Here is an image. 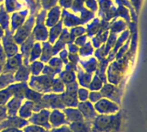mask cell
<instances>
[{"label": "cell", "instance_id": "f1b7e54d", "mask_svg": "<svg viewBox=\"0 0 147 132\" xmlns=\"http://www.w3.org/2000/svg\"><path fill=\"white\" fill-rule=\"evenodd\" d=\"M4 62H5V55H4V52L3 51L2 46H0V71L3 70Z\"/></svg>", "mask_w": 147, "mask_h": 132}, {"label": "cell", "instance_id": "4dcf8cb0", "mask_svg": "<svg viewBox=\"0 0 147 132\" xmlns=\"http://www.w3.org/2000/svg\"><path fill=\"white\" fill-rule=\"evenodd\" d=\"M132 3H133V5L136 8L137 13H139L140 6L141 5V0H132Z\"/></svg>", "mask_w": 147, "mask_h": 132}, {"label": "cell", "instance_id": "83f0119b", "mask_svg": "<svg viewBox=\"0 0 147 132\" xmlns=\"http://www.w3.org/2000/svg\"><path fill=\"white\" fill-rule=\"evenodd\" d=\"M58 0H42V6L45 9L56 5Z\"/></svg>", "mask_w": 147, "mask_h": 132}, {"label": "cell", "instance_id": "836d02e7", "mask_svg": "<svg viewBox=\"0 0 147 132\" xmlns=\"http://www.w3.org/2000/svg\"><path fill=\"white\" fill-rule=\"evenodd\" d=\"M3 34V29H2V28L0 27V37H1V36H2Z\"/></svg>", "mask_w": 147, "mask_h": 132}, {"label": "cell", "instance_id": "e575fe53", "mask_svg": "<svg viewBox=\"0 0 147 132\" xmlns=\"http://www.w3.org/2000/svg\"><path fill=\"white\" fill-rule=\"evenodd\" d=\"M1 130H2V129H1V128H0V131H1Z\"/></svg>", "mask_w": 147, "mask_h": 132}, {"label": "cell", "instance_id": "f546056e", "mask_svg": "<svg viewBox=\"0 0 147 132\" xmlns=\"http://www.w3.org/2000/svg\"><path fill=\"white\" fill-rule=\"evenodd\" d=\"M51 132H73L70 127H67V126H63L61 128H58V129H53L52 130Z\"/></svg>", "mask_w": 147, "mask_h": 132}, {"label": "cell", "instance_id": "d4e9b609", "mask_svg": "<svg viewBox=\"0 0 147 132\" xmlns=\"http://www.w3.org/2000/svg\"><path fill=\"white\" fill-rule=\"evenodd\" d=\"M17 3L16 0H6V7H7V11L6 12H12L16 9H18L16 6Z\"/></svg>", "mask_w": 147, "mask_h": 132}, {"label": "cell", "instance_id": "4fadbf2b", "mask_svg": "<svg viewBox=\"0 0 147 132\" xmlns=\"http://www.w3.org/2000/svg\"><path fill=\"white\" fill-rule=\"evenodd\" d=\"M34 109V102L28 101H26L22 107H20L19 109V115H20V118L25 119H28L31 117L32 115V111Z\"/></svg>", "mask_w": 147, "mask_h": 132}, {"label": "cell", "instance_id": "7c38bea8", "mask_svg": "<svg viewBox=\"0 0 147 132\" xmlns=\"http://www.w3.org/2000/svg\"><path fill=\"white\" fill-rule=\"evenodd\" d=\"M59 15H60V8L59 6L53 7L52 9H50L48 13V16L47 19V25L48 27H53L54 25H56V23L59 19Z\"/></svg>", "mask_w": 147, "mask_h": 132}, {"label": "cell", "instance_id": "7402d4cb", "mask_svg": "<svg viewBox=\"0 0 147 132\" xmlns=\"http://www.w3.org/2000/svg\"><path fill=\"white\" fill-rule=\"evenodd\" d=\"M11 96H12V94L10 93L9 89L8 88V87L4 90L0 91V106L1 105H4L9 101V99Z\"/></svg>", "mask_w": 147, "mask_h": 132}, {"label": "cell", "instance_id": "52a82bcc", "mask_svg": "<svg viewBox=\"0 0 147 132\" xmlns=\"http://www.w3.org/2000/svg\"><path fill=\"white\" fill-rule=\"evenodd\" d=\"M78 107L82 112L83 117L85 118L87 122H92V119H94V118L96 116V113L95 112L92 105H90L89 102H84L78 105Z\"/></svg>", "mask_w": 147, "mask_h": 132}, {"label": "cell", "instance_id": "cb8c5ba5", "mask_svg": "<svg viewBox=\"0 0 147 132\" xmlns=\"http://www.w3.org/2000/svg\"><path fill=\"white\" fill-rule=\"evenodd\" d=\"M31 59H29L30 61H34V58H36L40 53V45L39 43H36L34 47H32V51H31Z\"/></svg>", "mask_w": 147, "mask_h": 132}, {"label": "cell", "instance_id": "6da1fadb", "mask_svg": "<svg viewBox=\"0 0 147 132\" xmlns=\"http://www.w3.org/2000/svg\"><path fill=\"white\" fill-rule=\"evenodd\" d=\"M91 123V132H119L121 127V115L98 116Z\"/></svg>", "mask_w": 147, "mask_h": 132}, {"label": "cell", "instance_id": "277c9868", "mask_svg": "<svg viewBox=\"0 0 147 132\" xmlns=\"http://www.w3.org/2000/svg\"><path fill=\"white\" fill-rule=\"evenodd\" d=\"M34 15H31L28 19L26 23L18 29L16 34L14 37V40L17 43H22V40H26V38L30 35V31L34 26Z\"/></svg>", "mask_w": 147, "mask_h": 132}, {"label": "cell", "instance_id": "7a4b0ae2", "mask_svg": "<svg viewBox=\"0 0 147 132\" xmlns=\"http://www.w3.org/2000/svg\"><path fill=\"white\" fill-rule=\"evenodd\" d=\"M49 114H50V112L48 110L43 109L40 113L31 115V117L29 118V122H31L36 125H39L42 128L50 130L52 128V125L48 122Z\"/></svg>", "mask_w": 147, "mask_h": 132}, {"label": "cell", "instance_id": "8fae6325", "mask_svg": "<svg viewBox=\"0 0 147 132\" xmlns=\"http://www.w3.org/2000/svg\"><path fill=\"white\" fill-rule=\"evenodd\" d=\"M27 14H28V9H25V10H22L21 12L15 13L13 15V16H12V25H11L12 28L10 30L12 33L22 24V22L25 20V16L27 15Z\"/></svg>", "mask_w": 147, "mask_h": 132}, {"label": "cell", "instance_id": "603a6c76", "mask_svg": "<svg viewBox=\"0 0 147 132\" xmlns=\"http://www.w3.org/2000/svg\"><path fill=\"white\" fill-rule=\"evenodd\" d=\"M64 74L61 76V78H62V81L65 83L67 82H71L74 81L75 79V76L73 74L72 71H65V72H63Z\"/></svg>", "mask_w": 147, "mask_h": 132}, {"label": "cell", "instance_id": "30bf717a", "mask_svg": "<svg viewBox=\"0 0 147 132\" xmlns=\"http://www.w3.org/2000/svg\"><path fill=\"white\" fill-rule=\"evenodd\" d=\"M22 99L18 98V97H14L13 99H11L8 104H7V114L8 117H14L16 116L17 111L20 109L21 105H22Z\"/></svg>", "mask_w": 147, "mask_h": 132}, {"label": "cell", "instance_id": "5bb4252c", "mask_svg": "<svg viewBox=\"0 0 147 132\" xmlns=\"http://www.w3.org/2000/svg\"><path fill=\"white\" fill-rule=\"evenodd\" d=\"M52 123L53 126H59L60 125L67 124V120L65 119V114L61 113L59 111H53L50 116V124Z\"/></svg>", "mask_w": 147, "mask_h": 132}, {"label": "cell", "instance_id": "2e32d148", "mask_svg": "<svg viewBox=\"0 0 147 132\" xmlns=\"http://www.w3.org/2000/svg\"><path fill=\"white\" fill-rule=\"evenodd\" d=\"M66 118L69 122H78V121H84L83 115L79 113V111L76 109H66L65 111Z\"/></svg>", "mask_w": 147, "mask_h": 132}, {"label": "cell", "instance_id": "d590c367", "mask_svg": "<svg viewBox=\"0 0 147 132\" xmlns=\"http://www.w3.org/2000/svg\"><path fill=\"white\" fill-rule=\"evenodd\" d=\"M0 1H3V0H0Z\"/></svg>", "mask_w": 147, "mask_h": 132}, {"label": "cell", "instance_id": "e0dca14e", "mask_svg": "<svg viewBox=\"0 0 147 132\" xmlns=\"http://www.w3.org/2000/svg\"><path fill=\"white\" fill-rule=\"evenodd\" d=\"M30 68H28L27 66H20L18 69V71L16 72L15 80L16 81H22V82H26L28 78Z\"/></svg>", "mask_w": 147, "mask_h": 132}, {"label": "cell", "instance_id": "5b68a950", "mask_svg": "<svg viewBox=\"0 0 147 132\" xmlns=\"http://www.w3.org/2000/svg\"><path fill=\"white\" fill-rule=\"evenodd\" d=\"M28 125V121L22 118L18 117H9L6 119L4 121H3L0 124V128L3 129H7V128H14V129H21L23 128Z\"/></svg>", "mask_w": 147, "mask_h": 132}, {"label": "cell", "instance_id": "ba28073f", "mask_svg": "<svg viewBox=\"0 0 147 132\" xmlns=\"http://www.w3.org/2000/svg\"><path fill=\"white\" fill-rule=\"evenodd\" d=\"M34 35L33 34H30L28 39L26 40L25 42L22 43V55L24 56V64L25 66H28V58H29V55H30V52H31V49L33 47V42H34Z\"/></svg>", "mask_w": 147, "mask_h": 132}, {"label": "cell", "instance_id": "9c48e42d", "mask_svg": "<svg viewBox=\"0 0 147 132\" xmlns=\"http://www.w3.org/2000/svg\"><path fill=\"white\" fill-rule=\"evenodd\" d=\"M96 108L102 113H115L118 110L117 107L108 100H102L96 105Z\"/></svg>", "mask_w": 147, "mask_h": 132}, {"label": "cell", "instance_id": "44dd1931", "mask_svg": "<svg viewBox=\"0 0 147 132\" xmlns=\"http://www.w3.org/2000/svg\"><path fill=\"white\" fill-rule=\"evenodd\" d=\"M61 24H62V21H59V24H56L55 27H53L52 28V31H50V42L51 43H53L54 40H56V38L60 34V30H61Z\"/></svg>", "mask_w": 147, "mask_h": 132}, {"label": "cell", "instance_id": "d6a6232c", "mask_svg": "<svg viewBox=\"0 0 147 132\" xmlns=\"http://www.w3.org/2000/svg\"><path fill=\"white\" fill-rule=\"evenodd\" d=\"M0 132H22L20 129H14V128H7V129H3V131Z\"/></svg>", "mask_w": 147, "mask_h": 132}, {"label": "cell", "instance_id": "3957f363", "mask_svg": "<svg viewBox=\"0 0 147 132\" xmlns=\"http://www.w3.org/2000/svg\"><path fill=\"white\" fill-rule=\"evenodd\" d=\"M47 12L46 10H42L37 17V24L36 27L33 32V35H34V38H35L34 40H46L47 39V31L46 29V27L43 25V20L45 18Z\"/></svg>", "mask_w": 147, "mask_h": 132}, {"label": "cell", "instance_id": "8992f818", "mask_svg": "<svg viewBox=\"0 0 147 132\" xmlns=\"http://www.w3.org/2000/svg\"><path fill=\"white\" fill-rule=\"evenodd\" d=\"M20 66H22V55L16 54L15 57L9 58L6 62V64L4 68L3 69V72L4 74H13L15 71H16Z\"/></svg>", "mask_w": 147, "mask_h": 132}, {"label": "cell", "instance_id": "ffe728a7", "mask_svg": "<svg viewBox=\"0 0 147 132\" xmlns=\"http://www.w3.org/2000/svg\"><path fill=\"white\" fill-rule=\"evenodd\" d=\"M13 74H3L0 76V89L6 88L9 83L14 82Z\"/></svg>", "mask_w": 147, "mask_h": 132}, {"label": "cell", "instance_id": "9a60e30c", "mask_svg": "<svg viewBox=\"0 0 147 132\" xmlns=\"http://www.w3.org/2000/svg\"><path fill=\"white\" fill-rule=\"evenodd\" d=\"M70 129L73 132H90V124L84 121L71 123L70 125Z\"/></svg>", "mask_w": 147, "mask_h": 132}, {"label": "cell", "instance_id": "1f68e13d", "mask_svg": "<svg viewBox=\"0 0 147 132\" xmlns=\"http://www.w3.org/2000/svg\"><path fill=\"white\" fill-rule=\"evenodd\" d=\"M61 5L65 7V8H69L71 5V0H60Z\"/></svg>", "mask_w": 147, "mask_h": 132}, {"label": "cell", "instance_id": "484cf974", "mask_svg": "<svg viewBox=\"0 0 147 132\" xmlns=\"http://www.w3.org/2000/svg\"><path fill=\"white\" fill-rule=\"evenodd\" d=\"M22 132H48L47 130H44V128L37 125H31L27 128H25Z\"/></svg>", "mask_w": 147, "mask_h": 132}, {"label": "cell", "instance_id": "4316f807", "mask_svg": "<svg viewBox=\"0 0 147 132\" xmlns=\"http://www.w3.org/2000/svg\"><path fill=\"white\" fill-rule=\"evenodd\" d=\"M7 118H8L7 108H6L3 105H1V106H0V124H1L3 121H4Z\"/></svg>", "mask_w": 147, "mask_h": 132}, {"label": "cell", "instance_id": "ac0fdd59", "mask_svg": "<svg viewBox=\"0 0 147 132\" xmlns=\"http://www.w3.org/2000/svg\"><path fill=\"white\" fill-rule=\"evenodd\" d=\"M24 98L28 99V101H31L34 103H37L42 99V95L37 92L31 90L28 88H27L26 91H25V97Z\"/></svg>", "mask_w": 147, "mask_h": 132}, {"label": "cell", "instance_id": "d6986e66", "mask_svg": "<svg viewBox=\"0 0 147 132\" xmlns=\"http://www.w3.org/2000/svg\"><path fill=\"white\" fill-rule=\"evenodd\" d=\"M9 18L7 15L4 7H3V5H1V7H0V25L5 30L9 29Z\"/></svg>", "mask_w": 147, "mask_h": 132}]
</instances>
